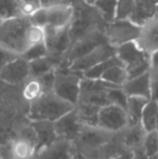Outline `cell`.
Masks as SVG:
<instances>
[{"label":"cell","mask_w":158,"mask_h":159,"mask_svg":"<svg viewBox=\"0 0 158 159\" xmlns=\"http://www.w3.org/2000/svg\"><path fill=\"white\" fill-rule=\"evenodd\" d=\"M73 8H74V14L68 27L70 46L76 40L92 30L105 32L108 23H106L99 11L94 8V6L86 3L84 1H80L74 4Z\"/></svg>","instance_id":"obj_1"},{"label":"cell","mask_w":158,"mask_h":159,"mask_svg":"<svg viewBox=\"0 0 158 159\" xmlns=\"http://www.w3.org/2000/svg\"><path fill=\"white\" fill-rule=\"evenodd\" d=\"M75 105L59 98L54 92H48L28 106L27 119L29 121L55 122L61 117L72 111Z\"/></svg>","instance_id":"obj_2"},{"label":"cell","mask_w":158,"mask_h":159,"mask_svg":"<svg viewBox=\"0 0 158 159\" xmlns=\"http://www.w3.org/2000/svg\"><path fill=\"white\" fill-rule=\"evenodd\" d=\"M29 25L25 16L0 21V48L13 55L22 57L28 49L25 33Z\"/></svg>","instance_id":"obj_3"},{"label":"cell","mask_w":158,"mask_h":159,"mask_svg":"<svg viewBox=\"0 0 158 159\" xmlns=\"http://www.w3.org/2000/svg\"><path fill=\"white\" fill-rule=\"evenodd\" d=\"M114 135V133L97 126H82L81 131L73 143L77 153L82 154L89 159H97L100 152Z\"/></svg>","instance_id":"obj_4"},{"label":"cell","mask_w":158,"mask_h":159,"mask_svg":"<svg viewBox=\"0 0 158 159\" xmlns=\"http://www.w3.org/2000/svg\"><path fill=\"white\" fill-rule=\"evenodd\" d=\"M116 57L127 70L128 79L139 77L151 69V57L140 48L137 41L116 48Z\"/></svg>","instance_id":"obj_5"},{"label":"cell","mask_w":158,"mask_h":159,"mask_svg":"<svg viewBox=\"0 0 158 159\" xmlns=\"http://www.w3.org/2000/svg\"><path fill=\"white\" fill-rule=\"evenodd\" d=\"M53 92L59 98L73 105L77 104L80 92V84L82 80V74L74 71L70 68L55 69Z\"/></svg>","instance_id":"obj_6"},{"label":"cell","mask_w":158,"mask_h":159,"mask_svg":"<svg viewBox=\"0 0 158 159\" xmlns=\"http://www.w3.org/2000/svg\"><path fill=\"white\" fill-rule=\"evenodd\" d=\"M107 42L104 30H92L87 35L82 36L78 40L74 42L70 47L68 51L62 59V63L60 67L62 68H70V65L80 57H84L89 52L95 49L97 47Z\"/></svg>","instance_id":"obj_7"},{"label":"cell","mask_w":158,"mask_h":159,"mask_svg":"<svg viewBox=\"0 0 158 159\" xmlns=\"http://www.w3.org/2000/svg\"><path fill=\"white\" fill-rule=\"evenodd\" d=\"M111 87L115 86L104 82L103 80H93L82 77L77 104L89 105L97 108L110 105L108 90Z\"/></svg>","instance_id":"obj_8"},{"label":"cell","mask_w":158,"mask_h":159,"mask_svg":"<svg viewBox=\"0 0 158 159\" xmlns=\"http://www.w3.org/2000/svg\"><path fill=\"white\" fill-rule=\"evenodd\" d=\"M141 26L134 24L130 20H115L106 26L105 37L107 42L114 48L122 44L137 41L140 35Z\"/></svg>","instance_id":"obj_9"},{"label":"cell","mask_w":158,"mask_h":159,"mask_svg":"<svg viewBox=\"0 0 158 159\" xmlns=\"http://www.w3.org/2000/svg\"><path fill=\"white\" fill-rule=\"evenodd\" d=\"M29 77V63L22 57L11 60L0 68V80L9 86L22 87Z\"/></svg>","instance_id":"obj_10"},{"label":"cell","mask_w":158,"mask_h":159,"mask_svg":"<svg viewBox=\"0 0 158 159\" xmlns=\"http://www.w3.org/2000/svg\"><path fill=\"white\" fill-rule=\"evenodd\" d=\"M127 115L124 108L116 105H106L102 107L97 117V127L111 133H119L127 127Z\"/></svg>","instance_id":"obj_11"},{"label":"cell","mask_w":158,"mask_h":159,"mask_svg":"<svg viewBox=\"0 0 158 159\" xmlns=\"http://www.w3.org/2000/svg\"><path fill=\"white\" fill-rule=\"evenodd\" d=\"M115 55H116V48H114L108 42H106V43L97 47L88 54L80 57L76 62H74L70 65V69L77 71V73L84 74L92 67L97 66L100 63L115 57Z\"/></svg>","instance_id":"obj_12"},{"label":"cell","mask_w":158,"mask_h":159,"mask_svg":"<svg viewBox=\"0 0 158 159\" xmlns=\"http://www.w3.org/2000/svg\"><path fill=\"white\" fill-rule=\"evenodd\" d=\"M44 30H46L44 43H46L47 50H48V55L62 60L70 47L68 27L63 28V30L46 27Z\"/></svg>","instance_id":"obj_13"},{"label":"cell","mask_w":158,"mask_h":159,"mask_svg":"<svg viewBox=\"0 0 158 159\" xmlns=\"http://www.w3.org/2000/svg\"><path fill=\"white\" fill-rule=\"evenodd\" d=\"M139 47L148 55L158 52V16L154 15L152 19L143 24L140 28V35L137 40Z\"/></svg>","instance_id":"obj_14"},{"label":"cell","mask_w":158,"mask_h":159,"mask_svg":"<svg viewBox=\"0 0 158 159\" xmlns=\"http://www.w3.org/2000/svg\"><path fill=\"white\" fill-rule=\"evenodd\" d=\"M53 125H54V130L57 139H63V140H67L70 142H74L76 140L82 128L75 108L64 115L63 117H61L59 120L53 122Z\"/></svg>","instance_id":"obj_15"},{"label":"cell","mask_w":158,"mask_h":159,"mask_svg":"<svg viewBox=\"0 0 158 159\" xmlns=\"http://www.w3.org/2000/svg\"><path fill=\"white\" fill-rule=\"evenodd\" d=\"M76 153L74 143L57 139L52 144L37 152L34 159H72Z\"/></svg>","instance_id":"obj_16"},{"label":"cell","mask_w":158,"mask_h":159,"mask_svg":"<svg viewBox=\"0 0 158 159\" xmlns=\"http://www.w3.org/2000/svg\"><path fill=\"white\" fill-rule=\"evenodd\" d=\"M47 14L48 21L46 27L63 30L70 27L74 14V8L70 4H55L47 8Z\"/></svg>","instance_id":"obj_17"},{"label":"cell","mask_w":158,"mask_h":159,"mask_svg":"<svg viewBox=\"0 0 158 159\" xmlns=\"http://www.w3.org/2000/svg\"><path fill=\"white\" fill-rule=\"evenodd\" d=\"M122 91L128 98L138 96L151 101V80L150 71L139 76V77L128 79L121 87Z\"/></svg>","instance_id":"obj_18"},{"label":"cell","mask_w":158,"mask_h":159,"mask_svg":"<svg viewBox=\"0 0 158 159\" xmlns=\"http://www.w3.org/2000/svg\"><path fill=\"white\" fill-rule=\"evenodd\" d=\"M132 152L121 142L119 135L116 133L102 148L97 159H131Z\"/></svg>","instance_id":"obj_19"},{"label":"cell","mask_w":158,"mask_h":159,"mask_svg":"<svg viewBox=\"0 0 158 159\" xmlns=\"http://www.w3.org/2000/svg\"><path fill=\"white\" fill-rule=\"evenodd\" d=\"M32 128L35 132L37 142V152L52 144L57 140L53 122L49 121H30Z\"/></svg>","instance_id":"obj_20"},{"label":"cell","mask_w":158,"mask_h":159,"mask_svg":"<svg viewBox=\"0 0 158 159\" xmlns=\"http://www.w3.org/2000/svg\"><path fill=\"white\" fill-rule=\"evenodd\" d=\"M147 132L143 129L141 125L138 126H127L122 131L117 133L119 135L121 142L131 151L142 147L144 139Z\"/></svg>","instance_id":"obj_21"},{"label":"cell","mask_w":158,"mask_h":159,"mask_svg":"<svg viewBox=\"0 0 158 159\" xmlns=\"http://www.w3.org/2000/svg\"><path fill=\"white\" fill-rule=\"evenodd\" d=\"M150 102L148 100L138 96H130L127 100L126 115H127V126H138L141 125L142 115L146 104Z\"/></svg>","instance_id":"obj_22"},{"label":"cell","mask_w":158,"mask_h":159,"mask_svg":"<svg viewBox=\"0 0 158 159\" xmlns=\"http://www.w3.org/2000/svg\"><path fill=\"white\" fill-rule=\"evenodd\" d=\"M135 8L130 21L139 26L152 19L156 11L158 0H134Z\"/></svg>","instance_id":"obj_23"},{"label":"cell","mask_w":158,"mask_h":159,"mask_svg":"<svg viewBox=\"0 0 158 159\" xmlns=\"http://www.w3.org/2000/svg\"><path fill=\"white\" fill-rule=\"evenodd\" d=\"M28 63H29L30 77H41V76L54 71L56 68H59L62 63V60L47 55L44 57L28 62Z\"/></svg>","instance_id":"obj_24"},{"label":"cell","mask_w":158,"mask_h":159,"mask_svg":"<svg viewBox=\"0 0 158 159\" xmlns=\"http://www.w3.org/2000/svg\"><path fill=\"white\" fill-rule=\"evenodd\" d=\"M44 93H48V92L46 91L44 87L42 86L39 78L36 77H29L24 82L23 86L21 87L22 98L28 105L30 103L35 102L36 100H38L40 96L43 95Z\"/></svg>","instance_id":"obj_25"},{"label":"cell","mask_w":158,"mask_h":159,"mask_svg":"<svg viewBox=\"0 0 158 159\" xmlns=\"http://www.w3.org/2000/svg\"><path fill=\"white\" fill-rule=\"evenodd\" d=\"M141 126L146 132L158 131V102L151 100L144 108Z\"/></svg>","instance_id":"obj_26"},{"label":"cell","mask_w":158,"mask_h":159,"mask_svg":"<svg viewBox=\"0 0 158 159\" xmlns=\"http://www.w3.org/2000/svg\"><path fill=\"white\" fill-rule=\"evenodd\" d=\"M100 109L101 108L84 104L75 105V111L82 126H97V117H99Z\"/></svg>","instance_id":"obj_27"},{"label":"cell","mask_w":158,"mask_h":159,"mask_svg":"<svg viewBox=\"0 0 158 159\" xmlns=\"http://www.w3.org/2000/svg\"><path fill=\"white\" fill-rule=\"evenodd\" d=\"M100 80H103L104 82H107V84H113L115 87H122L124 82L128 80V74H127L124 65L118 64L108 68L102 75Z\"/></svg>","instance_id":"obj_28"},{"label":"cell","mask_w":158,"mask_h":159,"mask_svg":"<svg viewBox=\"0 0 158 159\" xmlns=\"http://www.w3.org/2000/svg\"><path fill=\"white\" fill-rule=\"evenodd\" d=\"M118 0H97L92 6L100 12L106 23H112L116 20V9Z\"/></svg>","instance_id":"obj_29"},{"label":"cell","mask_w":158,"mask_h":159,"mask_svg":"<svg viewBox=\"0 0 158 159\" xmlns=\"http://www.w3.org/2000/svg\"><path fill=\"white\" fill-rule=\"evenodd\" d=\"M118 64H122V63L119 61L118 57L115 55V57H111V59L106 60V61L102 62V63H100L99 65H97V66L92 67L91 69L87 70L86 73L82 74V76H84V78H88V79L100 80L102 75H103L108 68H111V67L115 66V65H118Z\"/></svg>","instance_id":"obj_30"},{"label":"cell","mask_w":158,"mask_h":159,"mask_svg":"<svg viewBox=\"0 0 158 159\" xmlns=\"http://www.w3.org/2000/svg\"><path fill=\"white\" fill-rule=\"evenodd\" d=\"M23 16L17 0H0V19L10 20Z\"/></svg>","instance_id":"obj_31"},{"label":"cell","mask_w":158,"mask_h":159,"mask_svg":"<svg viewBox=\"0 0 158 159\" xmlns=\"http://www.w3.org/2000/svg\"><path fill=\"white\" fill-rule=\"evenodd\" d=\"M25 40L28 48L37 46V44L44 43V40H46V30L42 27L29 25L25 33Z\"/></svg>","instance_id":"obj_32"},{"label":"cell","mask_w":158,"mask_h":159,"mask_svg":"<svg viewBox=\"0 0 158 159\" xmlns=\"http://www.w3.org/2000/svg\"><path fill=\"white\" fill-rule=\"evenodd\" d=\"M134 0H118L116 9V20H130L134 12Z\"/></svg>","instance_id":"obj_33"},{"label":"cell","mask_w":158,"mask_h":159,"mask_svg":"<svg viewBox=\"0 0 158 159\" xmlns=\"http://www.w3.org/2000/svg\"><path fill=\"white\" fill-rule=\"evenodd\" d=\"M142 148L145 152V154L148 157L156 155L158 153V131H153L146 133V136L144 139Z\"/></svg>","instance_id":"obj_34"},{"label":"cell","mask_w":158,"mask_h":159,"mask_svg":"<svg viewBox=\"0 0 158 159\" xmlns=\"http://www.w3.org/2000/svg\"><path fill=\"white\" fill-rule=\"evenodd\" d=\"M127 100H128V96L124 94L121 87H111L110 88V90H108L110 104L116 105V106L126 109Z\"/></svg>","instance_id":"obj_35"},{"label":"cell","mask_w":158,"mask_h":159,"mask_svg":"<svg viewBox=\"0 0 158 159\" xmlns=\"http://www.w3.org/2000/svg\"><path fill=\"white\" fill-rule=\"evenodd\" d=\"M48 55V50H47L46 43H41V44H37V46L30 47L27 49L25 53L22 55L23 59H25L27 62H32L35 60L41 59Z\"/></svg>","instance_id":"obj_36"},{"label":"cell","mask_w":158,"mask_h":159,"mask_svg":"<svg viewBox=\"0 0 158 159\" xmlns=\"http://www.w3.org/2000/svg\"><path fill=\"white\" fill-rule=\"evenodd\" d=\"M17 1H19L22 15L25 17H28L33 13L36 12L38 9L42 8L40 0H17Z\"/></svg>","instance_id":"obj_37"},{"label":"cell","mask_w":158,"mask_h":159,"mask_svg":"<svg viewBox=\"0 0 158 159\" xmlns=\"http://www.w3.org/2000/svg\"><path fill=\"white\" fill-rule=\"evenodd\" d=\"M30 25L38 26V27L46 28L47 21H48V14H47V8H40L27 17Z\"/></svg>","instance_id":"obj_38"},{"label":"cell","mask_w":158,"mask_h":159,"mask_svg":"<svg viewBox=\"0 0 158 159\" xmlns=\"http://www.w3.org/2000/svg\"><path fill=\"white\" fill-rule=\"evenodd\" d=\"M151 100L158 102V67H151Z\"/></svg>","instance_id":"obj_39"},{"label":"cell","mask_w":158,"mask_h":159,"mask_svg":"<svg viewBox=\"0 0 158 159\" xmlns=\"http://www.w3.org/2000/svg\"><path fill=\"white\" fill-rule=\"evenodd\" d=\"M15 57H17L16 55L11 54V53L7 52V51H4L3 49L0 48V68H1L4 64H7L8 62H10L11 60L15 59Z\"/></svg>","instance_id":"obj_40"},{"label":"cell","mask_w":158,"mask_h":159,"mask_svg":"<svg viewBox=\"0 0 158 159\" xmlns=\"http://www.w3.org/2000/svg\"><path fill=\"white\" fill-rule=\"evenodd\" d=\"M42 8H50L55 4H66L65 0H40Z\"/></svg>","instance_id":"obj_41"},{"label":"cell","mask_w":158,"mask_h":159,"mask_svg":"<svg viewBox=\"0 0 158 159\" xmlns=\"http://www.w3.org/2000/svg\"><path fill=\"white\" fill-rule=\"evenodd\" d=\"M131 159H150V157L146 155L143 148L140 147V148H137L132 152V158Z\"/></svg>","instance_id":"obj_42"},{"label":"cell","mask_w":158,"mask_h":159,"mask_svg":"<svg viewBox=\"0 0 158 159\" xmlns=\"http://www.w3.org/2000/svg\"><path fill=\"white\" fill-rule=\"evenodd\" d=\"M151 67H158V52L151 55Z\"/></svg>","instance_id":"obj_43"},{"label":"cell","mask_w":158,"mask_h":159,"mask_svg":"<svg viewBox=\"0 0 158 159\" xmlns=\"http://www.w3.org/2000/svg\"><path fill=\"white\" fill-rule=\"evenodd\" d=\"M72 159H89L88 157H86L84 155H82V154H80V153H75V155L73 156V158Z\"/></svg>","instance_id":"obj_44"},{"label":"cell","mask_w":158,"mask_h":159,"mask_svg":"<svg viewBox=\"0 0 158 159\" xmlns=\"http://www.w3.org/2000/svg\"><path fill=\"white\" fill-rule=\"evenodd\" d=\"M80 1H84V0H65V3L70 4V6H74V4L78 3Z\"/></svg>","instance_id":"obj_45"},{"label":"cell","mask_w":158,"mask_h":159,"mask_svg":"<svg viewBox=\"0 0 158 159\" xmlns=\"http://www.w3.org/2000/svg\"><path fill=\"white\" fill-rule=\"evenodd\" d=\"M95 1H97V0H84V2H86V3H88V4H93Z\"/></svg>","instance_id":"obj_46"},{"label":"cell","mask_w":158,"mask_h":159,"mask_svg":"<svg viewBox=\"0 0 158 159\" xmlns=\"http://www.w3.org/2000/svg\"><path fill=\"white\" fill-rule=\"evenodd\" d=\"M150 159H158V153L156 154V155H154V156H152Z\"/></svg>","instance_id":"obj_47"},{"label":"cell","mask_w":158,"mask_h":159,"mask_svg":"<svg viewBox=\"0 0 158 159\" xmlns=\"http://www.w3.org/2000/svg\"><path fill=\"white\" fill-rule=\"evenodd\" d=\"M0 159H2V156H1V153H0Z\"/></svg>","instance_id":"obj_48"},{"label":"cell","mask_w":158,"mask_h":159,"mask_svg":"<svg viewBox=\"0 0 158 159\" xmlns=\"http://www.w3.org/2000/svg\"><path fill=\"white\" fill-rule=\"evenodd\" d=\"M0 21H2V20H1V19H0Z\"/></svg>","instance_id":"obj_49"}]
</instances>
